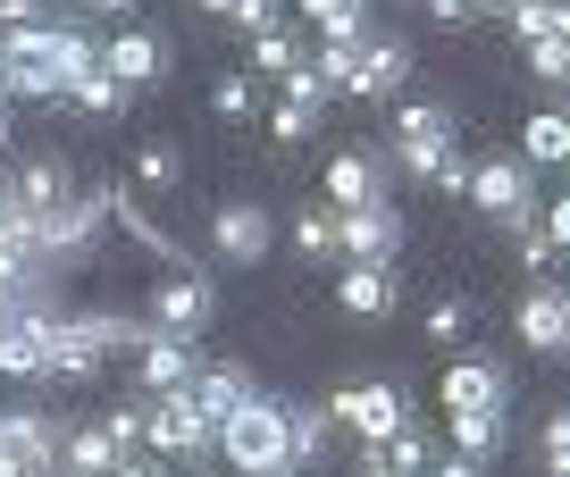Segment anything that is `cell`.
Segmentation results:
<instances>
[{
	"instance_id": "obj_1",
	"label": "cell",
	"mask_w": 570,
	"mask_h": 477,
	"mask_svg": "<svg viewBox=\"0 0 570 477\" xmlns=\"http://www.w3.org/2000/svg\"><path fill=\"white\" fill-rule=\"evenodd\" d=\"M0 51H9V92H26V101H59V92L101 59V42H92L85 26H51V18H42V26H9Z\"/></svg>"
},
{
	"instance_id": "obj_2",
	"label": "cell",
	"mask_w": 570,
	"mask_h": 477,
	"mask_svg": "<svg viewBox=\"0 0 570 477\" xmlns=\"http://www.w3.org/2000/svg\"><path fill=\"white\" fill-rule=\"evenodd\" d=\"M109 352H118V310H59L42 377H51V386H92V377L109 369Z\"/></svg>"
},
{
	"instance_id": "obj_3",
	"label": "cell",
	"mask_w": 570,
	"mask_h": 477,
	"mask_svg": "<svg viewBox=\"0 0 570 477\" xmlns=\"http://www.w3.org/2000/svg\"><path fill=\"white\" fill-rule=\"evenodd\" d=\"M386 151H394V168H403V177L428 185V177H436V159L462 151V118H453L445 101H403V109H394Z\"/></svg>"
},
{
	"instance_id": "obj_4",
	"label": "cell",
	"mask_w": 570,
	"mask_h": 477,
	"mask_svg": "<svg viewBox=\"0 0 570 477\" xmlns=\"http://www.w3.org/2000/svg\"><path fill=\"white\" fill-rule=\"evenodd\" d=\"M142 444L177 469V460H202V453H218V419L194 403V386H177V394H151V410H142Z\"/></svg>"
},
{
	"instance_id": "obj_5",
	"label": "cell",
	"mask_w": 570,
	"mask_h": 477,
	"mask_svg": "<svg viewBox=\"0 0 570 477\" xmlns=\"http://www.w3.org/2000/svg\"><path fill=\"white\" fill-rule=\"evenodd\" d=\"M470 201H479L503 235L537 227V177H529V159H520V151H487L479 168H470Z\"/></svg>"
},
{
	"instance_id": "obj_6",
	"label": "cell",
	"mask_w": 570,
	"mask_h": 477,
	"mask_svg": "<svg viewBox=\"0 0 570 477\" xmlns=\"http://www.w3.org/2000/svg\"><path fill=\"white\" fill-rule=\"evenodd\" d=\"M218 453H227V469H261V460H294V453H285V403H268V394L235 403L227 419H218Z\"/></svg>"
},
{
	"instance_id": "obj_7",
	"label": "cell",
	"mask_w": 570,
	"mask_h": 477,
	"mask_svg": "<svg viewBox=\"0 0 570 477\" xmlns=\"http://www.w3.org/2000/svg\"><path fill=\"white\" fill-rule=\"evenodd\" d=\"M210 251H218V268H261L268 251H277V218H268V201H252V193L218 201V210H210Z\"/></svg>"
},
{
	"instance_id": "obj_8",
	"label": "cell",
	"mask_w": 570,
	"mask_h": 477,
	"mask_svg": "<svg viewBox=\"0 0 570 477\" xmlns=\"http://www.w3.org/2000/svg\"><path fill=\"white\" fill-rule=\"evenodd\" d=\"M327 410H336V427H353L361 444H386L394 427L411 419V394H403V377H361V386H344Z\"/></svg>"
},
{
	"instance_id": "obj_9",
	"label": "cell",
	"mask_w": 570,
	"mask_h": 477,
	"mask_svg": "<svg viewBox=\"0 0 570 477\" xmlns=\"http://www.w3.org/2000/svg\"><path fill=\"white\" fill-rule=\"evenodd\" d=\"M59 453V419L35 403H9L0 410V477H42Z\"/></svg>"
},
{
	"instance_id": "obj_10",
	"label": "cell",
	"mask_w": 570,
	"mask_h": 477,
	"mask_svg": "<svg viewBox=\"0 0 570 477\" xmlns=\"http://www.w3.org/2000/svg\"><path fill=\"white\" fill-rule=\"evenodd\" d=\"M512 327H520V344H529V352H570V285L562 277H537L529 294L512 301Z\"/></svg>"
},
{
	"instance_id": "obj_11",
	"label": "cell",
	"mask_w": 570,
	"mask_h": 477,
	"mask_svg": "<svg viewBox=\"0 0 570 477\" xmlns=\"http://www.w3.org/2000/svg\"><path fill=\"white\" fill-rule=\"evenodd\" d=\"M101 68L118 76V85L142 92V85H160V76L177 68V42H168L160 26H118V34L101 42Z\"/></svg>"
},
{
	"instance_id": "obj_12",
	"label": "cell",
	"mask_w": 570,
	"mask_h": 477,
	"mask_svg": "<svg viewBox=\"0 0 570 477\" xmlns=\"http://www.w3.org/2000/svg\"><path fill=\"white\" fill-rule=\"evenodd\" d=\"M151 327H177V336H202V327H210L218 318V285L202 277V268H177V277H160L151 285Z\"/></svg>"
},
{
	"instance_id": "obj_13",
	"label": "cell",
	"mask_w": 570,
	"mask_h": 477,
	"mask_svg": "<svg viewBox=\"0 0 570 477\" xmlns=\"http://www.w3.org/2000/svg\"><path fill=\"white\" fill-rule=\"evenodd\" d=\"M394 251H403V210L394 201L336 210V260H394Z\"/></svg>"
},
{
	"instance_id": "obj_14",
	"label": "cell",
	"mask_w": 570,
	"mask_h": 477,
	"mask_svg": "<svg viewBox=\"0 0 570 477\" xmlns=\"http://www.w3.org/2000/svg\"><path fill=\"white\" fill-rule=\"evenodd\" d=\"M194 369H202V336H177V327H151V336H142V352H135L142 394H177V386H194Z\"/></svg>"
},
{
	"instance_id": "obj_15",
	"label": "cell",
	"mask_w": 570,
	"mask_h": 477,
	"mask_svg": "<svg viewBox=\"0 0 570 477\" xmlns=\"http://www.w3.org/2000/svg\"><path fill=\"white\" fill-rule=\"evenodd\" d=\"M59 310H0V377H42Z\"/></svg>"
},
{
	"instance_id": "obj_16",
	"label": "cell",
	"mask_w": 570,
	"mask_h": 477,
	"mask_svg": "<svg viewBox=\"0 0 570 477\" xmlns=\"http://www.w3.org/2000/svg\"><path fill=\"white\" fill-rule=\"evenodd\" d=\"M436 394H445L453 410H487V403H503V394H512V369H503L495 352H453Z\"/></svg>"
},
{
	"instance_id": "obj_17",
	"label": "cell",
	"mask_w": 570,
	"mask_h": 477,
	"mask_svg": "<svg viewBox=\"0 0 570 477\" xmlns=\"http://www.w3.org/2000/svg\"><path fill=\"white\" fill-rule=\"evenodd\" d=\"M320 201H327V210H361V201H386V159H377V151H336V159H327Z\"/></svg>"
},
{
	"instance_id": "obj_18",
	"label": "cell",
	"mask_w": 570,
	"mask_h": 477,
	"mask_svg": "<svg viewBox=\"0 0 570 477\" xmlns=\"http://www.w3.org/2000/svg\"><path fill=\"white\" fill-rule=\"evenodd\" d=\"M336 301H344L353 318H394V301H403V277H394V260H344Z\"/></svg>"
},
{
	"instance_id": "obj_19",
	"label": "cell",
	"mask_w": 570,
	"mask_h": 477,
	"mask_svg": "<svg viewBox=\"0 0 570 477\" xmlns=\"http://www.w3.org/2000/svg\"><path fill=\"white\" fill-rule=\"evenodd\" d=\"M411 68H420V59H411L403 34H370V42H361V85H353V101H394V92L411 85Z\"/></svg>"
},
{
	"instance_id": "obj_20",
	"label": "cell",
	"mask_w": 570,
	"mask_h": 477,
	"mask_svg": "<svg viewBox=\"0 0 570 477\" xmlns=\"http://www.w3.org/2000/svg\"><path fill=\"white\" fill-rule=\"evenodd\" d=\"M9 193H18L26 210H59V201H76V168L59 151H35L18 177H9Z\"/></svg>"
},
{
	"instance_id": "obj_21",
	"label": "cell",
	"mask_w": 570,
	"mask_h": 477,
	"mask_svg": "<svg viewBox=\"0 0 570 477\" xmlns=\"http://www.w3.org/2000/svg\"><path fill=\"white\" fill-rule=\"evenodd\" d=\"M59 460H68V469H85V477H109L126 453L109 444L101 419H59Z\"/></svg>"
},
{
	"instance_id": "obj_22",
	"label": "cell",
	"mask_w": 570,
	"mask_h": 477,
	"mask_svg": "<svg viewBox=\"0 0 570 477\" xmlns=\"http://www.w3.org/2000/svg\"><path fill=\"white\" fill-rule=\"evenodd\" d=\"M252 394H261V386H252L244 360H202V369H194V403L210 410V419H227V410L252 403Z\"/></svg>"
},
{
	"instance_id": "obj_23",
	"label": "cell",
	"mask_w": 570,
	"mask_h": 477,
	"mask_svg": "<svg viewBox=\"0 0 570 477\" xmlns=\"http://www.w3.org/2000/svg\"><path fill=\"white\" fill-rule=\"evenodd\" d=\"M520 159H529V168H570V109L520 118Z\"/></svg>"
},
{
	"instance_id": "obj_24",
	"label": "cell",
	"mask_w": 570,
	"mask_h": 477,
	"mask_svg": "<svg viewBox=\"0 0 570 477\" xmlns=\"http://www.w3.org/2000/svg\"><path fill=\"white\" fill-rule=\"evenodd\" d=\"M294 9L320 26V42H353V51H361V42L377 34V26H370V0H294Z\"/></svg>"
},
{
	"instance_id": "obj_25",
	"label": "cell",
	"mask_w": 570,
	"mask_h": 477,
	"mask_svg": "<svg viewBox=\"0 0 570 477\" xmlns=\"http://www.w3.org/2000/svg\"><path fill=\"white\" fill-rule=\"evenodd\" d=\"M327 436H336V410L327 403H285V453H294V469H311L327 453Z\"/></svg>"
},
{
	"instance_id": "obj_26",
	"label": "cell",
	"mask_w": 570,
	"mask_h": 477,
	"mask_svg": "<svg viewBox=\"0 0 570 477\" xmlns=\"http://www.w3.org/2000/svg\"><path fill=\"white\" fill-rule=\"evenodd\" d=\"M503 444H512V419H503V403H487V410H453V453L495 460Z\"/></svg>"
},
{
	"instance_id": "obj_27",
	"label": "cell",
	"mask_w": 570,
	"mask_h": 477,
	"mask_svg": "<svg viewBox=\"0 0 570 477\" xmlns=\"http://www.w3.org/2000/svg\"><path fill=\"white\" fill-rule=\"evenodd\" d=\"M436 453H445V444H436V427L403 419V427L386 436V477H428V469H436Z\"/></svg>"
},
{
	"instance_id": "obj_28",
	"label": "cell",
	"mask_w": 570,
	"mask_h": 477,
	"mask_svg": "<svg viewBox=\"0 0 570 477\" xmlns=\"http://www.w3.org/2000/svg\"><path fill=\"white\" fill-rule=\"evenodd\" d=\"M59 101H76V109H85V118H118V109H126V101H135V85H118V76H109V68H101V59H92V68H85V76H76V85H68V92H59Z\"/></svg>"
},
{
	"instance_id": "obj_29",
	"label": "cell",
	"mask_w": 570,
	"mask_h": 477,
	"mask_svg": "<svg viewBox=\"0 0 570 477\" xmlns=\"http://www.w3.org/2000/svg\"><path fill=\"white\" fill-rule=\"evenodd\" d=\"M303 59H311V42L294 34V26H285V18L252 34V76H285V68H303Z\"/></svg>"
},
{
	"instance_id": "obj_30",
	"label": "cell",
	"mask_w": 570,
	"mask_h": 477,
	"mask_svg": "<svg viewBox=\"0 0 570 477\" xmlns=\"http://www.w3.org/2000/svg\"><path fill=\"white\" fill-rule=\"evenodd\" d=\"M210 118H218V126H252V118H261V76L227 68V76L210 85Z\"/></svg>"
},
{
	"instance_id": "obj_31",
	"label": "cell",
	"mask_w": 570,
	"mask_h": 477,
	"mask_svg": "<svg viewBox=\"0 0 570 477\" xmlns=\"http://www.w3.org/2000/svg\"><path fill=\"white\" fill-rule=\"evenodd\" d=\"M135 185H142V193H177V185H185V151L168 135H151L135 151Z\"/></svg>"
},
{
	"instance_id": "obj_32",
	"label": "cell",
	"mask_w": 570,
	"mask_h": 477,
	"mask_svg": "<svg viewBox=\"0 0 570 477\" xmlns=\"http://www.w3.org/2000/svg\"><path fill=\"white\" fill-rule=\"evenodd\" d=\"M470 327H479V310H470L462 294L428 301V318H420V336H428V344H445V352H462V344H470Z\"/></svg>"
},
{
	"instance_id": "obj_33",
	"label": "cell",
	"mask_w": 570,
	"mask_h": 477,
	"mask_svg": "<svg viewBox=\"0 0 570 477\" xmlns=\"http://www.w3.org/2000/svg\"><path fill=\"white\" fill-rule=\"evenodd\" d=\"M285 235H294V251H303V260H336V210H327V201H303Z\"/></svg>"
},
{
	"instance_id": "obj_34",
	"label": "cell",
	"mask_w": 570,
	"mask_h": 477,
	"mask_svg": "<svg viewBox=\"0 0 570 477\" xmlns=\"http://www.w3.org/2000/svg\"><path fill=\"white\" fill-rule=\"evenodd\" d=\"M311 68H320L327 101H353V85H361V51H353V42H320V51H311Z\"/></svg>"
},
{
	"instance_id": "obj_35",
	"label": "cell",
	"mask_w": 570,
	"mask_h": 477,
	"mask_svg": "<svg viewBox=\"0 0 570 477\" xmlns=\"http://www.w3.org/2000/svg\"><path fill=\"white\" fill-rule=\"evenodd\" d=\"M520 59H529V76H537V85L570 92V42H562V34H537V42H520Z\"/></svg>"
},
{
	"instance_id": "obj_36",
	"label": "cell",
	"mask_w": 570,
	"mask_h": 477,
	"mask_svg": "<svg viewBox=\"0 0 570 477\" xmlns=\"http://www.w3.org/2000/svg\"><path fill=\"white\" fill-rule=\"evenodd\" d=\"M320 118H327L320 101H277V109H268V135H277L285 151H294V142H311V135H320Z\"/></svg>"
},
{
	"instance_id": "obj_37",
	"label": "cell",
	"mask_w": 570,
	"mask_h": 477,
	"mask_svg": "<svg viewBox=\"0 0 570 477\" xmlns=\"http://www.w3.org/2000/svg\"><path fill=\"white\" fill-rule=\"evenodd\" d=\"M142 410H151V394H135V403H109V444H118V453H142Z\"/></svg>"
},
{
	"instance_id": "obj_38",
	"label": "cell",
	"mask_w": 570,
	"mask_h": 477,
	"mask_svg": "<svg viewBox=\"0 0 570 477\" xmlns=\"http://www.w3.org/2000/svg\"><path fill=\"white\" fill-rule=\"evenodd\" d=\"M503 18H512V34H520V42H537V34H553V0H512Z\"/></svg>"
},
{
	"instance_id": "obj_39",
	"label": "cell",
	"mask_w": 570,
	"mask_h": 477,
	"mask_svg": "<svg viewBox=\"0 0 570 477\" xmlns=\"http://www.w3.org/2000/svg\"><path fill=\"white\" fill-rule=\"evenodd\" d=\"M537 453H546V469H570V403L546 419V436H537Z\"/></svg>"
},
{
	"instance_id": "obj_40",
	"label": "cell",
	"mask_w": 570,
	"mask_h": 477,
	"mask_svg": "<svg viewBox=\"0 0 570 477\" xmlns=\"http://www.w3.org/2000/svg\"><path fill=\"white\" fill-rule=\"evenodd\" d=\"M512 244H520V268H537V277H553V235H546V227H520Z\"/></svg>"
},
{
	"instance_id": "obj_41",
	"label": "cell",
	"mask_w": 570,
	"mask_h": 477,
	"mask_svg": "<svg viewBox=\"0 0 570 477\" xmlns=\"http://www.w3.org/2000/svg\"><path fill=\"white\" fill-rule=\"evenodd\" d=\"M277 85H285V101H320V109H327V85H320V68H311V59H303V68H285Z\"/></svg>"
},
{
	"instance_id": "obj_42",
	"label": "cell",
	"mask_w": 570,
	"mask_h": 477,
	"mask_svg": "<svg viewBox=\"0 0 570 477\" xmlns=\"http://www.w3.org/2000/svg\"><path fill=\"white\" fill-rule=\"evenodd\" d=\"M428 18L445 26V34H462V26H479V0H420Z\"/></svg>"
},
{
	"instance_id": "obj_43",
	"label": "cell",
	"mask_w": 570,
	"mask_h": 477,
	"mask_svg": "<svg viewBox=\"0 0 570 477\" xmlns=\"http://www.w3.org/2000/svg\"><path fill=\"white\" fill-rule=\"evenodd\" d=\"M277 9H285V0H235V9H227V26H244V34H261V26H277Z\"/></svg>"
},
{
	"instance_id": "obj_44",
	"label": "cell",
	"mask_w": 570,
	"mask_h": 477,
	"mask_svg": "<svg viewBox=\"0 0 570 477\" xmlns=\"http://www.w3.org/2000/svg\"><path fill=\"white\" fill-rule=\"evenodd\" d=\"M428 185L462 201V193H470V159H462V151H445V159H436V177H428Z\"/></svg>"
},
{
	"instance_id": "obj_45",
	"label": "cell",
	"mask_w": 570,
	"mask_h": 477,
	"mask_svg": "<svg viewBox=\"0 0 570 477\" xmlns=\"http://www.w3.org/2000/svg\"><path fill=\"white\" fill-rule=\"evenodd\" d=\"M109 477H168V460H160V453H126Z\"/></svg>"
},
{
	"instance_id": "obj_46",
	"label": "cell",
	"mask_w": 570,
	"mask_h": 477,
	"mask_svg": "<svg viewBox=\"0 0 570 477\" xmlns=\"http://www.w3.org/2000/svg\"><path fill=\"white\" fill-rule=\"evenodd\" d=\"M537 227H546V235H553V251H570V193H562V201H553V210H546V218H537Z\"/></svg>"
},
{
	"instance_id": "obj_47",
	"label": "cell",
	"mask_w": 570,
	"mask_h": 477,
	"mask_svg": "<svg viewBox=\"0 0 570 477\" xmlns=\"http://www.w3.org/2000/svg\"><path fill=\"white\" fill-rule=\"evenodd\" d=\"M9 26H42V0H0V34Z\"/></svg>"
},
{
	"instance_id": "obj_48",
	"label": "cell",
	"mask_w": 570,
	"mask_h": 477,
	"mask_svg": "<svg viewBox=\"0 0 570 477\" xmlns=\"http://www.w3.org/2000/svg\"><path fill=\"white\" fill-rule=\"evenodd\" d=\"M487 469V460H470V453H436V469H428V477H479Z\"/></svg>"
},
{
	"instance_id": "obj_49",
	"label": "cell",
	"mask_w": 570,
	"mask_h": 477,
	"mask_svg": "<svg viewBox=\"0 0 570 477\" xmlns=\"http://www.w3.org/2000/svg\"><path fill=\"white\" fill-rule=\"evenodd\" d=\"M76 9H85V18H135L142 0H76Z\"/></svg>"
},
{
	"instance_id": "obj_50",
	"label": "cell",
	"mask_w": 570,
	"mask_h": 477,
	"mask_svg": "<svg viewBox=\"0 0 570 477\" xmlns=\"http://www.w3.org/2000/svg\"><path fill=\"white\" fill-rule=\"evenodd\" d=\"M353 477H386V444H361V460H353Z\"/></svg>"
},
{
	"instance_id": "obj_51",
	"label": "cell",
	"mask_w": 570,
	"mask_h": 477,
	"mask_svg": "<svg viewBox=\"0 0 570 477\" xmlns=\"http://www.w3.org/2000/svg\"><path fill=\"white\" fill-rule=\"evenodd\" d=\"M235 477H303L294 460H261V469H235Z\"/></svg>"
},
{
	"instance_id": "obj_52",
	"label": "cell",
	"mask_w": 570,
	"mask_h": 477,
	"mask_svg": "<svg viewBox=\"0 0 570 477\" xmlns=\"http://www.w3.org/2000/svg\"><path fill=\"white\" fill-rule=\"evenodd\" d=\"M553 34H562V42H570V0H553Z\"/></svg>"
},
{
	"instance_id": "obj_53",
	"label": "cell",
	"mask_w": 570,
	"mask_h": 477,
	"mask_svg": "<svg viewBox=\"0 0 570 477\" xmlns=\"http://www.w3.org/2000/svg\"><path fill=\"white\" fill-rule=\"evenodd\" d=\"M168 477H218V469H202V460H177V469H168Z\"/></svg>"
},
{
	"instance_id": "obj_54",
	"label": "cell",
	"mask_w": 570,
	"mask_h": 477,
	"mask_svg": "<svg viewBox=\"0 0 570 477\" xmlns=\"http://www.w3.org/2000/svg\"><path fill=\"white\" fill-rule=\"evenodd\" d=\"M42 477H85V469H68V460H59V453H51V469H42Z\"/></svg>"
},
{
	"instance_id": "obj_55",
	"label": "cell",
	"mask_w": 570,
	"mask_h": 477,
	"mask_svg": "<svg viewBox=\"0 0 570 477\" xmlns=\"http://www.w3.org/2000/svg\"><path fill=\"white\" fill-rule=\"evenodd\" d=\"M0 159H9V101H0Z\"/></svg>"
},
{
	"instance_id": "obj_56",
	"label": "cell",
	"mask_w": 570,
	"mask_h": 477,
	"mask_svg": "<svg viewBox=\"0 0 570 477\" xmlns=\"http://www.w3.org/2000/svg\"><path fill=\"white\" fill-rule=\"evenodd\" d=\"M503 9H512V0H479V18H503Z\"/></svg>"
},
{
	"instance_id": "obj_57",
	"label": "cell",
	"mask_w": 570,
	"mask_h": 477,
	"mask_svg": "<svg viewBox=\"0 0 570 477\" xmlns=\"http://www.w3.org/2000/svg\"><path fill=\"white\" fill-rule=\"evenodd\" d=\"M0 101H9V51H0Z\"/></svg>"
},
{
	"instance_id": "obj_58",
	"label": "cell",
	"mask_w": 570,
	"mask_h": 477,
	"mask_svg": "<svg viewBox=\"0 0 570 477\" xmlns=\"http://www.w3.org/2000/svg\"><path fill=\"white\" fill-rule=\"evenodd\" d=\"M553 477H570V469H553Z\"/></svg>"
}]
</instances>
